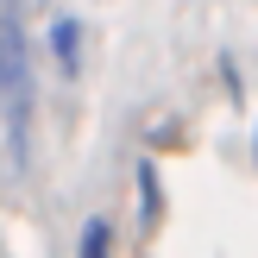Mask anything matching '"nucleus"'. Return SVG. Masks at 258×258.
<instances>
[{"instance_id": "f257e3e1", "label": "nucleus", "mask_w": 258, "mask_h": 258, "mask_svg": "<svg viewBox=\"0 0 258 258\" xmlns=\"http://www.w3.org/2000/svg\"><path fill=\"white\" fill-rule=\"evenodd\" d=\"M0 120H7L13 164H32V38L19 0H0Z\"/></svg>"}, {"instance_id": "f03ea898", "label": "nucleus", "mask_w": 258, "mask_h": 258, "mask_svg": "<svg viewBox=\"0 0 258 258\" xmlns=\"http://www.w3.org/2000/svg\"><path fill=\"white\" fill-rule=\"evenodd\" d=\"M50 50H57L63 76H76V70H82V25H76V19H57V25H50Z\"/></svg>"}, {"instance_id": "7ed1b4c3", "label": "nucleus", "mask_w": 258, "mask_h": 258, "mask_svg": "<svg viewBox=\"0 0 258 258\" xmlns=\"http://www.w3.org/2000/svg\"><path fill=\"white\" fill-rule=\"evenodd\" d=\"M107 246H113V227L95 214V221L82 227V246H76V258H107Z\"/></svg>"}, {"instance_id": "20e7f679", "label": "nucleus", "mask_w": 258, "mask_h": 258, "mask_svg": "<svg viewBox=\"0 0 258 258\" xmlns=\"http://www.w3.org/2000/svg\"><path fill=\"white\" fill-rule=\"evenodd\" d=\"M139 183H145V221L158 227V214H164V196H158V164H139Z\"/></svg>"}]
</instances>
